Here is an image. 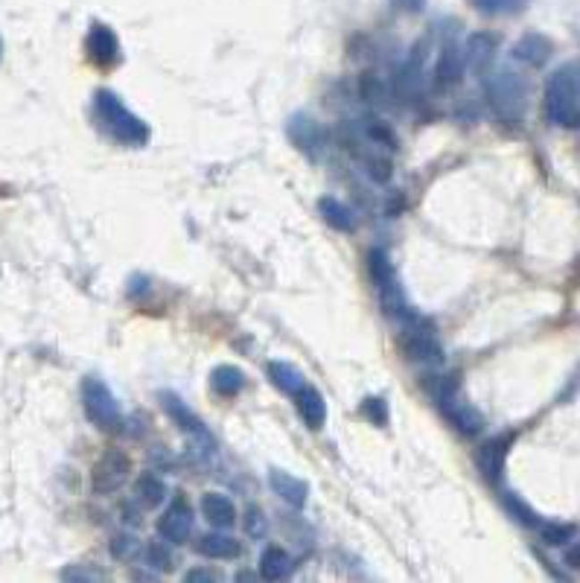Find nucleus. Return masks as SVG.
Segmentation results:
<instances>
[{"instance_id": "nucleus-5", "label": "nucleus", "mask_w": 580, "mask_h": 583, "mask_svg": "<svg viewBox=\"0 0 580 583\" xmlns=\"http://www.w3.org/2000/svg\"><path fill=\"white\" fill-rule=\"evenodd\" d=\"M82 405L85 414L99 432H120L122 429V412L114 397V391L99 379V377H85L82 379Z\"/></svg>"}, {"instance_id": "nucleus-36", "label": "nucleus", "mask_w": 580, "mask_h": 583, "mask_svg": "<svg viewBox=\"0 0 580 583\" xmlns=\"http://www.w3.org/2000/svg\"><path fill=\"white\" fill-rule=\"evenodd\" d=\"M566 563L572 566V569H580V540H575L572 546H568V552H566Z\"/></svg>"}, {"instance_id": "nucleus-7", "label": "nucleus", "mask_w": 580, "mask_h": 583, "mask_svg": "<svg viewBox=\"0 0 580 583\" xmlns=\"http://www.w3.org/2000/svg\"><path fill=\"white\" fill-rule=\"evenodd\" d=\"M399 345H403L406 356L415 359V362H423V365H438L443 362V350H441V342L434 338L432 329H423V321L406 324L403 336H399Z\"/></svg>"}, {"instance_id": "nucleus-11", "label": "nucleus", "mask_w": 580, "mask_h": 583, "mask_svg": "<svg viewBox=\"0 0 580 583\" xmlns=\"http://www.w3.org/2000/svg\"><path fill=\"white\" fill-rule=\"evenodd\" d=\"M426 59H429V41L420 38L415 47H411L408 59L403 62V68H399V76H397V91L411 100V96H417L420 85H423V71H426Z\"/></svg>"}, {"instance_id": "nucleus-35", "label": "nucleus", "mask_w": 580, "mask_h": 583, "mask_svg": "<svg viewBox=\"0 0 580 583\" xmlns=\"http://www.w3.org/2000/svg\"><path fill=\"white\" fill-rule=\"evenodd\" d=\"M391 4L397 9H403V12H411V15H417V12L426 9V0H391Z\"/></svg>"}, {"instance_id": "nucleus-25", "label": "nucleus", "mask_w": 580, "mask_h": 583, "mask_svg": "<svg viewBox=\"0 0 580 583\" xmlns=\"http://www.w3.org/2000/svg\"><path fill=\"white\" fill-rule=\"evenodd\" d=\"M210 385H214V391L219 397H237L245 388V373L237 365H219L210 373Z\"/></svg>"}, {"instance_id": "nucleus-29", "label": "nucleus", "mask_w": 580, "mask_h": 583, "mask_svg": "<svg viewBox=\"0 0 580 583\" xmlns=\"http://www.w3.org/2000/svg\"><path fill=\"white\" fill-rule=\"evenodd\" d=\"M505 508L517 516V520L522 522V525H528V528H540L542 525V520L537 513H534V508H528L525 502H522L517 493H505Z\"/></svg>"}, {"instance_id": "nucleus-34", "label": "nucleus", "mask_w": 580, "mask_h": 583, "mask_svg": "<svg viewBox=\"0 0 580 583\" xmlns=\"http://www.w3.org/2000/svg\"><path fill=\"white\" fill-rule=\"evenodd\" d=\"M62 578L64 580H99V578H105L103 571H88V569H64L62 571Z\"/></svg>"}, {"instance_id": "nucleus-16", "label": "nucleus", "mask_w": 580, "mask_h": 583, "mask_svg": "<svg viewBox=\"0 0 580 583\" xmlns=\"http://www.w3.org/2000/svg\"><path fill=\"white\" fill-rule=\"evenodd\" d=\"M269 484L277 496L292 504V508H304L307 499H309V484L304 479L292 476V472H286V470H272Z\"/></svg>"}, {"instance_id": "nucleus-28", "label": "nucleus", "mask_w": 580, "mask_h": 583, "mask_svg": "<svg viewBox=\"0 0 580 583\" xmlns=\"http://www.w3.org/2000/svg\"><path fill=\"white\" fill-rule=\"evenodd\" d=\"M484 15H519L525 9V0H470Z\"/></svg>"}, {"instance_id": "nucleus-4", "label": "nucleus", "mask_w": 580, "mask_h": 583, "mask_svg": "<svg viewBox=\"0 0 580 583\" xmlns=\"http://www.w3.org/2000/svg\"><path fill=\"white\" fill-rule=\"evenodd\" d=\"M487 100L505 123H519L528 108V82L517 71L499 68L487 76Z\"/></svg>"}, {"instance_id": "nucleus-22", "label": "nucleus", "mask_w": 580, "mask_h": 583, "mask_svg": "<svg viewBox=\"0 0 580 583\" xmlns=\"http://www.w3.org/2000/svg\"><path fill=\"white\" fill-rule=\"evenodd\" d=\"M198 554H205L210 560H231V557H240V543L233 537L222 534V531H210L198 540Z\"/></svg>"}, {"instance_id": "nucleus-18", "label": "nucleus", "mask_w": 580, "mask_h": 583, "mask_svg": "<svg viewBox=\"0 0 580 583\" xmlns=\"http://www.w3.org/2000/svg\"><path fill=\"white\" fill-rule=\"evenodd\" d=\"M464 50H467V68L475 73H484L496 56V36H490V32H473L467 38Z\"/></svg>"}, {"instance_id": "nucleus-31", "label": "nucleus", "mask_w": 580, "mask_h": 583, "mask_svg": "<svg viewBox=\"0 0 580 583\" xmlns=\"http://www.w3.org/2000/svg\"><path fill=\"white\" fill-rule=\"evenodd\" d=\"M138 552H143V546H140V540H135L131 534H117L114 540H111V554L120 557V560L135 557Z\"/></svg>"}, {"instance_id": "nucleus-33", "label": "nucleus", "mask_w": 580, "mask_h": 583, "mask_svg": "<svg viewBox=\"0 0 580 583\" xmlns=\"http://www.w3.org/2000/svg\"><path fill=\"white\" fill-rule=\"evenodd\" d=\"M362 414L371 421L374 426H385L388 423V403L382 397H367L362 403Z\"/></svg>"}, {"instance_id": "nucleus-13", "label": "nucleus", "mask_w": 580, "mask_h": 583, "mask_svg": "<svg viewBox=\"0 0 580 583\" xmlns=\"http://www.w3.org/2000/svg\"><path fill=\"white\" fill-rule=\"evenodd\" d=\"M464 73H467V50L461 47V44L450 41L441 50L438 68H434V79H438L441 87L443 85L450 87V85H458L464 79Z\"/></svg>"}, {"instance_id": "nucleus-14", "label": "nucleus", "mask_w": 580, "mask_h": 583, "mask_svg": "<svg viewBox=\"0 0 580 583\" xmlns=\"http://www.w3.org/2000/svg\"><path fill=\"white\" fill-rule=\"evenodd\" d=\"M551 50H554L551 38L540 36V32H525V36L513 44V59L522 64H531V68H542L551 59Z\"/></svg>"}, {"instance_id": "nucleus-23", "label": "nucleus", "mask_w": 580, "mask_h": 583, "mask_svg": "<svg viewBox=\"0 0 580 583\" xmlns=\"http://www.w3.org/2000/svg\"><path fill=\"white\" fill-rule=\"evenodd\" d=\"M292 569H295V560L281 546H269L260 557V575L269 580H283L292 575Z\"/></svg>"}, {"instance_id": "nucleus-24", "label": "nucleus", "mask_w": 580, "mask_h": 583, "mask_svg": "<svg viewBox=\"0 0 580 583\" xmlns=\"http://www.w3.org/2000/svg\"><path fill=\"white\" fill-rule=\"evenodd\" d=\"M318 211H321V216H324V222L330 228L344 230V234H350V230L356 228V219L350 213V207L344 202H339V199H332V196H324V199L318 202Z\"/></svg>"}, {"instance_id": "nucleus-10", "label": "nucleus", "mask_w": 580, "mask_h": 583, "mask_svg": "<svg viewBox=\"0 0 580 583\" xmlns=\"http://www.w3.org/2000/svg\"><path fill=\"white\" fill-rule=\"evenodd\" d=\"M158 534L166 543H175V546L187 543L189 534H193V508L184 499H175L158 520Z\"/></svg>"}, {"instance_id": "nucleus-20", "label": "nucleus", "mask_w": 580, "mask_h": 583, "mask_svg": "<svg viewBox=\"0 0 580 583\" xmlns=\"http://www.w3.org/2000/svg\"><path fill=\"white\" fill-rule=\"evenodd\" d=\"M269 379L274 382V388H281L289 397H295V394L307 385V377L300 373V368H295L292 362H269Z\"/></svg>"}, {"instance_id": "nucleus-38", "label": "nucleus", "mask_w": 580, "mask_h": 583, "mask_svg": "<svg viewBox=\"0 0 580 583\" xmlns=\"http://www.w3.org/2000/svg\"><path fill=\"white\" fill-rule=\"evenodd\" d=\"M0 59H4V38H0Z\"/></svg>"}, {"instance_id": "nucleus-30", "label": "nucleus", "mask_w": 580, "mask_h": 583, "mask_svg": "<svg viewBox=\"0 0 580 583\" xmlns=\"http://www.w3.org/2000/svg\"><path fill=\"white\" fill-rule=\"evenodd\" d=\"M245 531H248L254 540H263L265 534H269V522H265V513L251 504L248 511H245Z\"/></svg>"}, {"instance_id": "nucleus-21", "label": "nucleus", "mask_w": 580, "mask_h": 583, "mask_svg": "<svg viewBox=\"0 0 580 583\" xmlns=\"http://www.w3.org/2000/svg\"><path fill=\"white\" fill-rule=\"evenodd\" d=\"M286 131H289V137H292L295 146L307 149V152H312L321 143V126L309 114H295L292 120H289Z\"/></svg>"}, {"instance_id": "nucleus-8", "label": "nucleus", "mask_w": 580, "mask_h": 583, "mask_svg": "<svg viewBox=\"0 0 580 583\" xmlns=\"http://www.w3.org/2000/svg\"><path fill=\"white\" fill-rule=\"evenodd\" d=\"M161 403H164V412L172 417V421L184 429V432L189 437H196L198 444H202V449H207V453H216V441H214V435L207 432V426L202 423V417H198L189 405L181 400V397H175V394H161Z\"/></svg>"}, {"instance_id": "nucleus-15", "label": "nucleus", "mask_w": 580, "mask_h": 583, "mask_svg": "<svg viewBox=\"0 0 580 583\" xmlns=\"http://www.w3.org/2000/svg\"><path fill=\"white\" fill-rule=\"evenodd\" d=\"M510 453V435L505 437H493L478 449V470L484 472L487 481H499L501 472H505V461Z\"/></svg>"}, {"instance_id": "nucleus-12", "label": "nucleus", "mask_w": 580, "mask_h": 583, "mask_svg": "<svg viewBox=\"0 0 580 583\" xmlns=\"http://www.w3.org/2000/svg\"><path fill=\"white\" fill-rule=\"evenodd\" d=\"M88 56H91L94 64L99 68H108V64H114L120 59V41L114 36V29L105 27V24H94L91 32H88Z\"/></svg>"}, {"instance_id": "nucleus-2", "label": "nucleus", "mask_w": 580, "mask_h": 583, "mask_svg": "<svg viewBox=\"0 0 580 583\" xmlns=\"http://www.w3.org/2000/svg\"><path fill=\"white\" fill-rule=\"evenodd\" d=\"M371 278L376 283V292H379V304H382V312L388 318H394L399 324H411L417 321V312L411 310V304L406 298L403 286H399V278H397V269L394 262L388 260V254L382 248H374L371 251Z\"/></svg>"}, {"instance_id": "nucleus-3", "label": "nucleus", "mask_w": 580, "mask_h": 583, "mask_svg": "<svg viewBox=\"0 0 580 583\" xmlns=\"http://www.w3.org/2000/svg\"><path fill=\"white\" fill-rule=\"evenodd\" d=\"M94 112L99 117V123H103L120 143L143 146V143L149 140V126L143 123L135 112H129L126 103H122L114 91H105V87L103 91H97L94 94Z\"/></svg>"}, {"instance_id": "nucleus-6", "label": "nucleus", "mask_w": 580, "mask_h": 583, "mask_svg": "<svg viewBox=\"0 0 580 583\" xmlns=\"http://www.w3.org/2000/svg\"><path fill=\"white\" fill-rule=\"evenodd\" d=\"M438 397H441L443 414L450 417V423L458 429V432H464V435H478V432L484 429L482 412H478L470 400H464L461 379L455 377V373H450V377L441 379V394H438Z\"/></svg>"}, {"instance_id": "nucleus-37", "label": "nucleus", "mask_w": 580, "mask_h": 583, "mask_svg": "<svg viewBox=\"0 0 580 583\" xmlns=\"http://www.w3.org/2000/svg\"><path fill=\"white\" fill-rule=\"evenodd\" d=\"M219 575L216 571H205V569H189L187 571V580H216Z\"/></svg>"}, {"instance_id": "nucleus-17", "label": "nucleus", "mask_w": 580, "mask_h": 583, "mask_svg": "<svg viewBox=\"0 0 580 583\" xmlns=\"http://www.w3.org/2000/svg\"><path fill=\"white\" fill-rule=\"evenodd\" d=\"M295 405H298L300 421H304L309 429H321L327 423V400L321 397V391L312 388L309 382L295 394Z\"/></svg>"}, {"instance_id": "nucleus-27", "label": "nucleus", "mask_w": 580, "mask_h": 583, "mask_svg": "<svg viewBox=\"0 0 580 583\" xmlns=\"http://www.w3.org/2000/svg\"><path fill=\"white\" fill-rule=\"evenodd\" d=\"M143 560L152 566V569H158V571H170L172 566H175V557H172V552L166 548V543H161V540H152V543H147L143 546Z\"/></svg>"}, {"instance_id": "nucleus-26", "label": "nucleus", "mask_w": 580, "mask_h": 583, "mask_svg": "<svg viewBox=\"0 0 580 583\" xmlns=\"http://www.w3.org/2000/svg\"><path fill=\"white\" fill-rule=\"evenodd\" d=\"M135 496L143 508H158V504L166 499V484L158 476H152V472H143L135 484Z\"/></svg>"}, {"instance_id": "nucleus-1", "label": "nucleus", "mask_w": 580, "mask_h": 583, "mask_svg": "<svg viewBox=\"0 0 580 583\" xmlns=\"http://www.w3.org/2000/svg\"><path fill=\"white\" fill-rule=\"evenodd\" d=\"M545 114L557 126H580V64H563L545 85Z\"/></svg>"}, {"instance_id": "nucleus-19", "label": "nucleus", "mask_w": 580, "mask_h": 583, "mask_svg": "<svg viewBox=\"0 0 580 583\" xmlns=\"http://www.w3.org/2000/svg\"><path fill=\"white\" fill-rule=\"evenodd\" d=\"M202 513L214 528H231L233 522H237V508H233V502L225 496V493H205Z\"/></svg>"}, {"instance_id": "nucleus-9", "label": "nucleus", "mask_w": 580, "mask_h": 583, "mask_svg": "<svg viewBox=\"0 0 580 583\" xmlns=\"http://www.w3.org/2000/svg\"><path fill=\"white\" fill-rule=\"evenodd\" d=\"M129 470H131V461L120 449H111L94 467V493H103V496L105 493H114L129 479Z\"/></svg>"}, {"instance_id": "nucleus-32", "label": "nucleus", "mask_w": 580, "mask_h": 583, "mask_svg": "<svg viewBox=\"0 0 580 583\" xmlns=\"http://www.w3.org/2000/svg\"><path fill=\"white\" fill-rule=\"evenodd\" d=\"M542 531V540L549 546H563L575 537V528L572 525H560V522H549V525H540Z\"/></svg>"}]
</instances>
